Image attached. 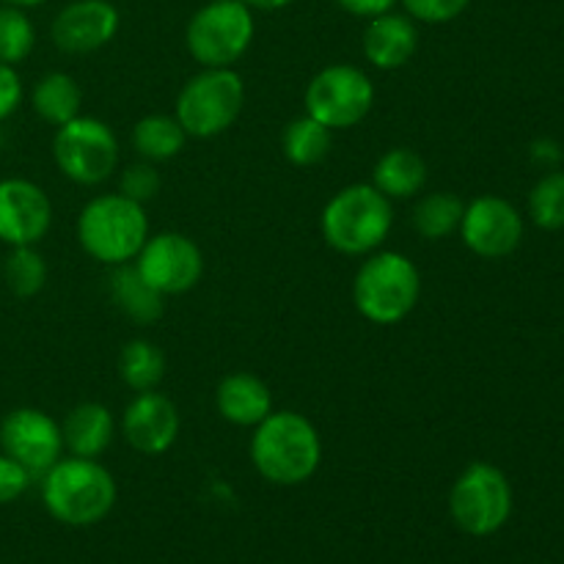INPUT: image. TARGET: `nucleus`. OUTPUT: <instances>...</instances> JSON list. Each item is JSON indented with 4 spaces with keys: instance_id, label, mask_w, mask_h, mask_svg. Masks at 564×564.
<instances>
[{
    "instance_id": "obj_1",
    "label": "nucleus",
    "mask_w": 564,
    "mask_h": 564,
    "mask_svg": "<svg viewBox=\"0 0 564 564\" xmlns=\"http://www.w3.org/2000/svg\"><path fill=\"white\" fill-rule=\"evenodd\" d=\"M251 463L270 485H303L323 463V438L303 413L273 411L253 427Z\"/></svg>"
},
{
    "instance_id": "obj_2",
    "label": "nucleus",
    "mask_w": 564,
    "mask_h": 564,
    "mask_svg": "<svg viewBox=\"0 0 564 564\" xmlns=\"http://www.w3.org/2000/svg\"><path fill=\"white\" fill-rule=\"evenodd\" d=\"M394 209L372 182H356L341 187L319 215L323 240L345 257H369L391 235Z\"/></svg>"
},
{
    "instance_id": "obj_3",
    "label": "nucleus",
    "mask_w": 564,
    "mask_h": 564,
    "mask_svg": "<svg viewBox=\"0 0 564 564\" xmlns=\"http://www.w3.org/2000/svg\"><path fill=\"white\" fill-rule=\"evenodd\" d=\"M42 501L64 527H94L116 505V479L99 460L61 457L42 474Z\"/></svg>"
},
{
    "instance_id": "obj_4",
    "label": "nucleus",
    "mask_w": 564,
    "mask_h": 564,
    "mask_svg": "<svg viewBox=\"0 0 564 564\" xmlns=\"http://www.w3.org/2000/svg\"><path fill=\"white\" fill-rule=\"evenodd\" d=\"M147 237V209L121 193H105V196L91 198L77 215V242L88 257L108 268L132 262Z\"/></svg>"
},
{
    "instance_id": "obj_5",
    "label": "nucleus",
    "mask_w": 564,
    "mask_h": 564,
    "mask_svg": "<svg viewBox=\"0 0 564 564\" xmlns=\"http://www.w3.org/2000/svg\"><path fill=\"white\" fill-rule=\"evenodd\" d=\"M422 275L413 259L400 251L369 253L352 279V303L375 325H397L416 308Z\"/></svg>"
},
{
    "instance_id": "obj_6",
    "label": "nucleus",
    "mask_w": 564,
    "mask_h": 564,
    "mask_svg": "<svg viewBox=\"0 0 564 564\" xmlns=\"http://www.w3.org/2000/svg\"><path fill=\"white\" fill-rule=\"evenodd\" d=\"M253 33V9L242 0H209L187 22L185 44L204 69H226L248 53Z\"/></svg>"
},
{
    "instance_id": "obj_7",
    "label": "nucleus",
    "mask_w": 564,
    "mask_h": 564,
    "mask_svg": "<svg viewBox=\"0 0 564 564\" xmlns=\"http://www.w3.org/2000/svg\"><path fill=\"white\" fill-rule=\"evenodd\" d=\"M246 105V83L231 66L202 69L182 86L174 116L187 138H215L229 130Z\"/></svg>"
},
{
    "instance_id": "obj_8",
    "label": "nucleus",
    "mask_w": 564,
    "mask_h": 564,
    "mask_svg": "<svg viewBox=\"0 0 564 564\" xmlns=\"http://www.w3.org/2000/svg\"><path fill=\"white\" fill-rule=\"evenodd\" d=\"M512 512L510 479L494 463H471L449 490V516L471 538L496 534Z\"/></svg>"
},
{
    "instance_id": "obj_9",
    "label": "nucleus",
    "mask_w": 564,
    "mask_h": 564,
    "mask_svg": "<svg viewBox=\"0 0 564 564\" xmlns=\"http://www.w3.org/2000/svg\"><path fill=\"white\" fill-rule=\"evenodd\" d=\"M53 160L75 185H102L119 169V138L102 119L80 113L55 130Z\"/></svg>"
},
{
    "instance_id": "obj_10",
    "label": "nucleus",
    "mask_w": 564,
    "mask_h": 564,
    "mask_svg": "<svg viewBox=\"0 0 564 564\" xmlns=\"http://www.w3.org/2000/svg\"><path fill=\"white\" fill-rule=\"evenodd\" d=\"M303 105L312 119L328 130H350L361 124L375 105V86L369 75L350 64H330L308 80Z\"/></svg>"
},
{
    "instance_id": "obj_11",
    "label": "nucleus",
    "mask_w": 564,
    "mask_h": 564,
    "mask_svg": "<svg viewBox=\"0 0 564 564\" xmlns=\"http://www.w3.org/2000/svg\"><path fill=\"white\" fill-rule=\"evenodd\" d=\"M132 264L160 295H185L202 281L204 273L202 248L182 231L149 235Z\"/></svg>"
},
{
    "instance_id": "obj_12",
    "label": "nucleus",
    "mask_w": 564,
    "mask_h": 564,
    "mask_svg": "<svg viewBox=\"0 0 564 564\" xmlns=\"http://www.w3.org/2000/svg\"><path fill=\"white\" fill-rule=\"evenodd\" d=\"M0 452L14 457L33 474V479H39L61 460V424L39 408H14L0 422Z\"/></svg>"
},
{
    "instance_id": "obj_13",
    "label": "nucleus",
    "mask_w": 564,
    "mask_h": 564,
    "mask_svg": "<svg viewBox=\"0 0 564 564\" xmlns=\"http://www.w3.org/2000/svg\"><path fill=\"white\" fill-rule=\"evenodd\" d=\"M457 231L468 251L479 259H505L521 246L523 218L507 198L479 196L466 204Z\"/></svg>"
},
{
    "instance_id": "obj_14",
    "label": "nucleus",
    "mask_w": 564,
    "mask_h": 564,
    "mask_svg": "<svg viewBox=\"0 0 564 564\" xmlns=\"http://www.w3.org/2000/svg\"><path fill=\"white\" fill-rule=\"evenodd\" d=\"M53 226L50 196L31 180H0V242L9 248L36 246Z\"/></svg>"
},
{
    "instance_id": "obj_15",
    "label": "nucleus",
    "mask_w": 564,
    "mask_h": 564,
    "mask_svg": "<svg viewBox=\"0 0 564 564\" xmlns=\"http://www.w3.org/2000/svg\"><path fill=\"white\" fill-rule=\"evenodd\" d=\"M119 25V9L110 0H72L55 14L50 36L61 53L86 55L113 42Z\"/></svg>"
},
{
    "instance_id": "obj_16",
    "label": "nucleus",
    "mask_w": 564,
    "mask_h": 564,
    "mask_svg": "<svg viewBox=\"0 0 564 564\" xmlns=\"http://www.w3.org/2000/svg\"><path fill=\"white\" fill-rule=\"evenodd\" d=\"M121 433L141 455H165L180 438V411L160 391H141L121 413Z\"/></svg>"
},
{
    "instance_id": "obj_17",
    "label": "nucleus",
    "mask_w": 564,
    "mask_h": 564,
    "mask_svg": "<svg viewBox=\"0 0 564 564\" xmlns=\"http://www.w3.org/2000/svg\"><path fill=\"white\" fill-rule=\"evenodd\" d=\"M364 58L375 69H400L416 55L419 50V28L416 20L408 14H397L394 9L369 20L361 39Z\"/></svg>"
},
{
    "instance_id": "obj_18",
    "label": "nucleus",
    "mask_w": 564,
    "mask_h": 564,
    "mask_svg": "<svg viewBox=\"0 0 564 564\" xmlns=\"http://www.w3.org/2000/svg\"><path fill=\"white\" fill-rule=\"evenodd\" d=\"M215 408L235 427H257L273 413V394L257 375L231 372L215 389Z\"/></svg>"
},
{
    "instance_id": "obj_19",
    "label": "nucleus",
    "mask_w": 564,
    "mask_h": 564,
    "mask_svg": "<svg viewBox=\"0 0 564 564\" xmlns=\"http://www.w3.org/2000/svg\"><path fill=\"white\" fill-rule=\"evenodd\" d=\"M61 435H64V449L72 457L97 460L116 435L113 413L99 402H80L61 422Z\"/></svg>"
},
{
    "instance_id": "obj_20",
    "label": "nucleus",
    "mask_w": 564,
    "mask_h": 564,
    "mask_svg": "<svg viewBox=\"0 0 564 564\" xmlns=\"http://www.w3.org/2000/svg\"><path fill=\"white\" fill-rule=\"evenodd\" d=\"M372 185L391 202L413 198L427 185V163L416 149L397 147L380 154L372 169Z\"/></svg>"
},
{
    "instance_id": "obj_21",
    "label": "nucleus",
    "mask_w": 564,
    "mask_h": 564,
    "mask_svg": "<svg viewBox=\"0 0 564 564\" xmlns=\"http://www.w3.org/2000/svg\"><path fill=\"white\" fill-rule=\"evenodd\" d=\"M110 297H113L116 308L124 317L135 319L141 325L158 323L165 312V295L149 286L132 262L119 264L113 270V275H110Z\"/></svg>"
},
{
    "instance_id": "obj_22",
    "label": "nucleus",
    "mask_w": 564,
    "mask_h": 564,
    "mask_svg": "<svg viewBox=\"0 0 564 564\" xmlns=\"http://www.w3.org/2000/svg\"><path fill=\"white\" fill-rule=\"evenodd\" d=\"M83 88L69 72H47L31 91V108L47 124L61 127L80 116Z\"/></svg>"
},
{
    "instance_id": "obj_23",
    "label": "nucleus",
    "mask_w": 564,
    "mask_h": 564,
    "mask_svg": "<svg viewBox=\"0 0 564 564\" xmlns=\"http://www.w3.org/2000/svg\"><path fill=\"white\" fill-rule=\"evenodd\" d=\"M187 132L176 121V116L149 113L132 127V147L147 163H165L185 149Z\"/></svg>"
},
{
    "instance_id": "obj_24",
    "label": "nucleus",
    "mask_w": 564,
    "mask_h": 564,
    "mask_svg": "<svg viewBox=\"0 0 564 564\" xmlns=\"http://www.w3.org/2000/svg\"><path fill=\"white\" fill-rule=\"evenodd\" d=\"M330 143H334V130L319 124L308 113L292 119L281 132V152L297 169H312L323 163L330 152Z\"/></svg>"
},
{
    "instance_id": "obj_25",
    "label": "nucleus",
    "mask_w": 564,
    "mask_h": 564,
    "mask_svg": "<svg viewBox=\"0 0 564 564\" xmlns=\"http://www.w3.org/2000/svg\"><path fill=\"white\" fill-rule=\"evenodd\" d=\"M119 378L135 394L154 391L165 378V352L149 339H132L119 352Z\"/></svg>"
},
{
    "instance_id": "obj_26",
    "label": "nucleus",
    "mask_w": 564,
    "mask_h": 564,
    "mask_svg": "<svg viewBox=\"0 0 564 564\" xmlns=\"http://www.w3.org/2000/svg\"><path fill=\"white\" fill-rule=\"evenodd\" d=\"M463 213L466 204L455 196V193L435 191L427 193L413 207V226L424 240H446L460 229Z\"/></svg>"
},
{
    "instance_id": "obj_27",
    "label": "nucleus",
    "mask_w": 564,
    "mask_h": 564,
    "mask_svg": "<svg viewBox=\"0 0 564 564\" xmlns=\"http://www.w3.org/2000/svg\"><path fill=\"white\" fill-rule=\"evenodd\" d=\"M3 281L17 297H33L47 284V262L36 246L11 248L3 262Z\"/></svg>"
},
{
    "instance_id": "obj_28",
    "label": "nucleus",
    "mask_w": 564,
    "mask_h": 564,
    "mask_svg": "<svg viewBox=\"0 0 564 564\" xmlns=\"http://www.w3.org/2000/svg\"><path fill=\"white\" fill-rule=\"evenodd\" d=\"M36 47V28L20 6H0V61L22 64Z\"/></svg>"
},
{
    "instance_id": "obj_29",
    "label": "nucleus",
    "mask_w": 564,
    "mask_h": 564,
    "mask_svg": "<svg viewBox=\"0 0 564 564\" xmlns=\"http://www.w3.org/2000/svg\"><path fill=\"white\" fill-rule=\"evenodd\" d=\"M529 215L540 229H564V174L551 171L538 185L532 187L529 196Z\"/></svg>"
},
{
    "instance_id": "obj_30",
    "label": "nucleus",
    "mask_w": 564,
    "mask_h": 564,
    "mask_svg": "<svg viewBox=\"0 0 564 564\" xmlns=\"http://www.w3.org/2000/svg\"><path fill=\"white\" fill-rule=\"evenodd\" d=\"M160 185H163V180H160V174L152 169V163H147V160L135 165H127L119 176L121 196L132 198V202L138 204H147L152 202V198H158Z\"/></svg>"
},
{
    "instance_id": "obj_31",
    "label": "nucleus",
    "mask_w": 564,
    "mask_h": 564,
    "mask_svg": "<svg viewBox=\"0 0 564 564\" xmlns=\"http://www.w3.org/2000/svg\"><path fill=\"white\" fill-rule=\"evenodd\" d=\"M471 0H402L405 14L427 25H446L468 9Z\"/></svg>"
},
{
    "instance_id": "obj_32",
    "label": "nucleus",
    "mask_w": 564,
    "mask_h": 564,
    "mask_svg": "<svg viewBox=\"0 0 564 564\" xmlns=\"http://www.w3.org/2000/svg\"><path fill=\"white\" fill-rule=\"evenodd\" d=\"M33 474L25 466L14 460V457L3 455L0 452V505H11L20 496H25V490L31 488Z\"/></svg>"
},
{
    "instance_id": "obj_33",
    "label": "nucleus",
    "mask_w": 564,
    "mask_h": 564,
    "mask_svg": "<svg viewBox=\"0 0 564 564\" xmlns=\"http://www.w3.org/2000/svg\"><path fill=\"white\" fill-rule=\"evenodd\" d=\"M22 102V77L17 66L0 61V121L9 119Z\"/></svg>"
},
{
    "instance_id": "obj_34",
    "label": "nucleus",
    "mask_w": 564,
    "mask_h": 564,
    "mask_svg": "<svg viewBox=\"0 0 564 564\" xmlns=\"http://www.w3.org/2000/svg\"><path fill=\"white\" fill-rule=\"evenodd\" d=\"M336 3H339L347 14L367 17V20H372V17L386 14V11L394 9L397 0H336Z\"/></svg>"
},
{
    "instance_id": "obj_35",
    "label": "nucleus",
    "mask_w": 564,
    "mask_h": 564,
    "mask_svg": "<svg viewBox=\"0 0 564 564\" xmlns=\"http://www.w3.org/2000/svg\"><path fill=\"white\" fill-rule=\"evenodd\" d=\"M242 3H246L248 9L279 11V9H286V6H290V3H295V0H242Z\"/></svg>"
},
{
    "instance_id": "obj_36",
    "label": "nucleus",
    "mask_w": 564,
    "mask_h": 564,
    "mask_svg": "<svg viewBox=\"0 0 564 564\" xmlns=\"http://www.w3.org/2000/svg\"><path fill=\"white\" fill-rule=\"evenodd\" d=\"M0 3L20 6V9H31V6H42V3H47V0H0Z\"/></svg>"
}]
</instances>
